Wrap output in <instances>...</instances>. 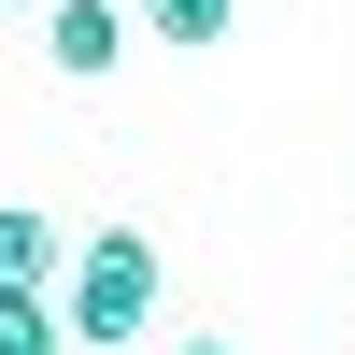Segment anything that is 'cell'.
<instances>
[{
    "label": "cell",
    "mask_w": 355,
    "mask_h": 355,
    "mask_svg": "<svg viewBox=\"0 0 355 355\" xmlns=\"http://www.w3.org/2000/svg\"><path fill=\"white\" fill-rule=\"evenodd\" d=\"M57 327H71V355H114L157 327V242L142 227H85V256H57Z\"/></svg>",
    "instance_id": "cell-1"
},
{
    "label": "cell",
    "mask_w": 355,
    "mask_h": 355,
    "mask_svg": "<svg viewBox=\"0 0 355 355\" xmlns=\"http://www.w3.org/2000/svg\"><path fill=\"white\" fill-rule=\"evenodd\" d=\"M43 57L71 85H100L114 57H128V0H43Z\"/></svg>",
    "instance_id": "cell-2"
},
{
    "label": "cell",
    "mask_w": 355,
    "mask_h": 355,
    "mask_svg": "<svg viewBox=\"0 0 355 355\" xmlns=\"http://www.w3.org/2000/svg\"><path fill=\"white\" fill-rule=\"evenodd\" d=\"M57 256H71V242H57V214H28V199H15V214H0V299H43Z\"/></svg>",
    "instance_id": "cell-3"
},
{
    "label": "cell",
    "mask_w": 355,
    "mask_h": 355,
    "mask_svg": "<svg viewBox=\"0 0 355 355\" xmlns=\"http://www.w3.org/2000/svg\"><path fill=\"white\" fill-rule=\"evenodd\" d=\"M227 15H242V0H128V28H157L171 57H199V43H227Z\"/></svg>",
    "instance_id": "cell-4"
},
{
    "label": "cell",
    "mask_w": 355,
    "mask_h": 355,
    "mask_svg": "<svg viewBox=\"0 0 355 355\" xmlns=\"http://www.w3.org/2000/svg\"><path fill=\"white\" fill-rule=\"evenodd\" d=\"M0 355H71V327H57V299H0Z\"/></svg>",
    "instance_id": "cell-5"
},
{
    "label": "cell",
    "mask_w": 355,
    "mask_h": 355,
    "mask_svg": "<svg viewBox=\"0 0 355 355\" xmlns=\"http://www.w3.org/2000/svg\"><path fill=\"white\" fill-rule=\"evenodd\" d=\"M171 355H227V341H171Z\"/></svg>",
    "instance_id": "cell-6"
},
{
    "label": "cell",
    "mask_w": 355,
    "mask_h": 355,
    "mask_svg": "<svg viewBox=\"0 0 355 355\" xmlns=\"http://www.w3.org/2000/svg\"><path fill=\"white\" fill-rule=\"evenodd\" d=\"M0 15H15V0H0Z\"/></svg>",
    "instance_id": "cell-7"
}]
</instances>
